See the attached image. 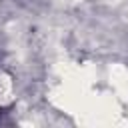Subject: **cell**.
I'll list each match as a JSON object with an SVG mask.
<instances>
[{
  "mask_svg": "<svg viewBox=\"0 0 128 128\" xmlns=\"http://www.w3.org/2000/svg\"><path fill=\"white\" fill-rule=\"evenodd\" d=\"M16 98V88H14V78L8 74V72H4V70H0V108H4V106H8L12 100Z\"/></svg>",
  "mask_w": 128,
  "mask_h": 128,
  "instance_id": "6da1fadb",
  "label": "cell"
}]
</instances>
